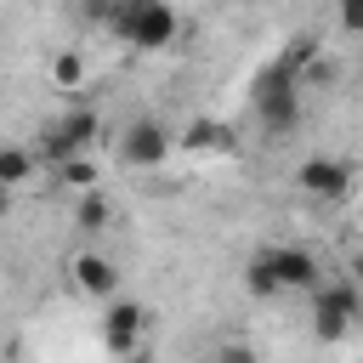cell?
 <instances>
[{
	"label": "cell",
	"mask_w": 363,
	"mask_h": 363,
	"mask_svg": "<svg viewBox=\"0 0 363 363\" xmlns=\"http://www.w3.org/2000/svg\"><path fill=\"white\" fill-rule=\"evenodd\" d=\"M255 261L272 272L278 295H284V289H301V295H318V289H323V278H318V255L301 250V244H267Z\"/></svg>",
	"instance_id": "277c9868"
},
{
	"label": "cell",
	"mask_w": 363,
	"mask_h": 363,
	"mask_svg": "<svg viewBox=\"0 0 363 363\" xmlns=\"http://www.w3.org/2000/svg\"><path fill=\"white\" fill-rule=\"evenodd\" d=\"M96 136H102L96 108H74V113H62V119H57V125L40 136V159L57 170V164H68V159L91 153V147H96Z\"/></svg>",
	"instance_id": "3957f363"
},
{
	"label": "cell",
	"mask_w": 363,
	"mask_h": 363,
	"mask_svg": "<svg viewBox=\"0 0 363 363\" xmlns=\"http://www.w3.org/2000/svg\"><path fill=\"white\" fill-rule=\"evenodd\" d=\"M216 363H255V346L250 340H221L216 346Z\"/></svg>",
	"instance_id": "9a60e30c"
},
{
	"label": "cell",
	"mask_w": 363,
	"mask_h": 363,
	"mask_svg": "<svg viewBox=\"0 0 363 363\" xmlns=\"http://www.w3.org/2000/svg\"><path fill=\"white\" fill-rule=\"evenodd\" d=\"M357 318H363L357 284H323V289L312 295V335H318V340H340V335H352Z\"/></svg>",
	"instance_id": "5b68a950"
},
{
	"label": "cell",
	"mask_w": 363,
	"mask_h": 363,
	"mask_svg": "<svg viewBox=\"0 0 363 363\" xmlns=\"http://www.w3.org/2000/svg\"><path fill=\"white\" fill-rule=\"evenodd\" d=\"M335 17L346 34H363V0H335Z\"/></svg>",
	"instance_id": "2e32d148"
},
{
	"label": "cell",
	"mask_w": 363,
	"mask_h": 363,
	"mask_svg": "<svg viewBox=\"0 0 363 363\" xmlns=\"http://www.w3.org/2000/svg\"><path fill=\"white\" fill-rule=\"evenodd\" d=\"M113 221V204L102 199V193H79V204H74V227L79 233H102Z\"/></svg>",
	"instance_id": "7c38bea8"
},
{
	"label": "cell",
	"mask_w": 363,
	"mask_h": 363,
	"mask_svg": "<svg viewBox=\"0 0 363 363\" xmlns=\"http://www.w3.org/2000/svg\"><path fill=\"white\" fill-rule=\"evenodd\" d=\"M170 130L159 125V119H130L125 125V136H119V159L130 164V170H159L164 159H170Z\"/></svg>",
	"instance_id": "52a82bcc"
},
{
	"label": "cell",
	"mask_w": 363,
	"mask_h": 363,
	"mask_svg": "<svg viewBox=\"0 0 363 363\" xmlns=\"http://www.w3.org/2000/svg\"><path fill=\"white\" fill-rule=\"evenodd\" d=\"M108 23H113V34L125 40V45H136V51H164L170 40H176V11H170V0H119L113 11H108Z\"/></svg>",
	"instance_id": "6da1fadb"
},
{
	"label": "cell",
	"mask_w": 363,
	"mask_h": 363,
	"mask_svg": "<svg viewBox=\"0 0 363 363\" xmlns=\"http://www.w3.org/2000/svg\"><path fill=\"white\" fill-rule=\"evenodd\" d=\"M352 278H357V284H363V255H352Z\"/></svg>",
	"instance_id": "e0dca14e"
},
{
	"label": "cell",
	"mask_w": 363,
	"mask_h": 363,
	"mask_svg": "<svg viewBox=\"0 0 363 363\" xmlns=\"http://www.w3.org/2000/svg\"><path fill=\"white\" fill-rule=\"evenodd\" d=\"M57 182H62V187H74V193H96V159H91V153H79V159L57 164Z\"/></svg>",
	"instance_id": "4fadbf2b"
},
{
	"label": "cell",
	"mask_w": 363,
	"mask_h": 363,
	"mask_svg": "<svg viewBox=\"0 0 363 363\" xmlns=\"http://www.w3.org/2000/svg\"><path fill=\"white\" fill-rule=\"evenodd\" d=\"M28 170H34V153H28L23 142H11V147L0 153V182H6V187H23Z\"/></svg>",
	"instance_id": "5bb4252c"
},
{
	"label": "cell",
	"mask_w": 363,
	"mask_h": 363,
	"mask_svg": "<svg viewBox=\"0 0 363 363\" xmlns=\"http://www.w3.org/2000/svg\"><path fill=\"white\" fill-rule=\"evenodd\" d=\"M295 182H301V193H306V199L335 204V199H346V193H352V164H346V159H329V153H312V159H301Z\"/></svg>",
	"instance_id": "9c48e42d"
},
{
	"label": "cell",
	"mask_w": 363,
	"mask_h": 363,
	"mask_svg": "<svg viewBox=\"0 0 363 363\" xmlns=\"http://www.w3.org/2000/svg\"><path fill=\"white\" fill-rule=\"evenodd\" d=\"M68 289L85 295V301H113L119 267H113L102 250H74V255H68Z\"/></svg>",
	"instance_id": "ba28073f"
},
{
	"label": "cell",
	"mask_w": 363,
	"mask_h": 363,
	"mask_svg": "<svg viewBox=\"0 0 363 363\" xmlns=\"http://www.w3.org/2000/svg\"><path fill=\"white\" fill-rule=\"evenodd\" d=\"M255 113H261V125H267L272 136H284V130L301 125V79H295L284 62H272V68L255 79Z\"/></svg>",
	"instance_id": "7a4b0ae2"
},
{
	"label": "cell",
	"mask_w": 363,
	"mask_h": 363,
	"mask_svg": "<svg viewBox=\"0 0 363 363\" xmlns=\"http://www.w3.org/2000/svg\"><path fill=\"white\" fill-rule=\"evenodd\" d=\"M182 147H193V153H233V130H221V125H187L182 130Z\"/></svg>",
	"instance_id": "8fae6325"
},
{
	"label": "cell",
	"mask_w": 363,
	"mask_h": 363,
	"mask_svg": "<svg viewBox=\"0 0 363 363\" xmlns=\"http://www.w3.org/2000/svg\"><path fill=\"white\" fill-rule=\"evenodd\" d=\"M51 85L57 91H85V79H91V62H85V51H74V45H62L57 57H51Z\"/></svg>",
	"instance_id": "30bf717a"
},
{
	"label": "cell",
	"mask_w": 363,
	"mask_h": 363,
	"mask_svg": "<svg viewBox=\"0 0 363 363\" xmlns=\"http://www.w3.org/2000/svg\"><path fill=\"white\" fill-rule=\"evenodd\" d=\"M142 335H147V306L142 301H108V312H102V346L113 357H142Z\"/></svg>",
	"instance_id": "8992f818"
}]
</instances>
